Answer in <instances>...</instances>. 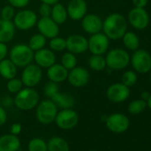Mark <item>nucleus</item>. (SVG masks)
I'll list each match as a JSON object with an SVG mask.
<instances>
[{
    "instance_id": "nucleus-1",
    "label": "nucleus",
    "mask_w": 151,
    "mask_h": 151,
    "mask_svg": "<svg viewBox=\"0 0 151 151\" xmlns=\"http://www.w3.org/2000/svg\"><path fill=\"white\" fill-rule=\"evenodd\" d=\"M127 20L118 13L110 14L106 17L102 23V32L109 40L122 39L127 31Z\"/></svg>"
},
{
    "instance_id": "nucleus-2",
    "label": "nucleus",
    "mask_w": 151,
    "mask_h": 151,
    "mask_svg": "<svg viewBox=\"0 0 151 151\" xmlns=\"http://www.w3.org/2000/svg\"><path fill=\"white\" fill-rule=\"evenodd\" d=\"M39 102L38 93L31 87L22 88L15 94L14 104L17 109L24 111L34 109Z\"/></svg>"
},
{
    "instance_id": "nucleus-3",
    "label": "nucleus",
    "mask_w": 151,
    "mask_h": 151,
    "mask_svg": "<svg viewBox=\"0 0 151 151\" xmlns=\"http://www.w3.org/2000/svg\"><path fill=\"white\" fill-rule=\"evenodd\" d=\"M8 53L9 59L17 68H24L34 60V52L26 44L14 45Z\"/></svg>"
},
{
    "instance_id": "nucleus-4",
    "label": "nucleus",
    "mask_w": 151,
    "mask_h": 151,
    "mask_svg": "<svg viewBox=\"0 0 151 151\" xmlns=\"http://www.w3.org/2000/svg\"><path fill=\"white\" fill-rule=\"evenodd\" d=\"M107 67L112 70L125 68L130 63V55L127 51L122 48H113L106 52Z\"/></svg>"
},
{
    "instance_id": "nucleus-5",
    "label": "nucleus",
    "mask_w": 151,
    "mask_h": 151,
    "mask_svg": "<svg viewBox=\"0 0 151 151\" xmlns=\"http://www.w3.org/2000/svg\"><path fill=\"white\" fill-rule=\"evenodd\" d=\"M36 108V116L40 124L47 125L54 122L58 113V107L51 99L39 101Z\"/></svg>"
},
{
    "instance_id": "nucleus-6",
    "label": "nucleus",
    "mask_w": 151,
    "mask_h": 151,
    "mask_svg": "<svg viewBox=\"0 0 151 151\" xmlns=\"http://www.w3.org/2000/svg\"><path fill=\"white\" fill-rule=\"evenodd\" d=\"M130 63L138 74H147L151 71V54L144 49H137L130 57Z\"/></svg>"
},
{
    "instance_id": "nucleus-7",
    "label": "nucleus",
    "mask_w": 151,
    "mask_h": 151,
    "mask_svg": "<svg viewBox=\"0 0 151 151\" xmlns=\"http://www.w3.org/2000/svg\"><path fill=\"white\" fill-rule=\"evenodd\" d=\"M37 15L33 10L22 9L15 14L13 22L17 29L26 31L35 27L37 25Z\"/></svg>"
},
{
    "instance_id": "nucleus-8",
    "label": "nucleus",
    "mask_w": 151,
    "mask_h": 151,
    "mask_svg": "<svg viewBox=\"0 0 151 151\" xmlns=\"http://www.w3.org/2000/svg\"><path fill=\"white\" fill-rule=\"evenodd\" d=\"M54 122L62 130H71L78 125L79 116L73 109H63L58 111Z\"/></svg>"
},
{
    "instance_id": "nucleus-9",
    "label": "nucleus",
    "mask_w": 151,
    "mask_h": 151,
    "mask_svg": "<svg viewBox=\"0 0 151 151\" xmlns=\"http://www.w3.org/2000/svg\"><path fill=\"white\" fill-rule=\"evenodd\" d=\"M43 78L42 68L36 63H30L23 68L22 73V82L25 87L34 88L37 86Z\"/></svg>"
},
{
    "instance_id": "nucleus-10",
    "label": "nucleus",
    "mask_w": 151,
    "mask_h": 151,
    "mask_svg": "<svg viewBox=\"0 0 151 151\" xmlns=\"http://www.w3.org/2000/svg\"><path fill=\"white\" fill-rule=\"evenodd\" d=\"M127 22L135 29L143 30L148 26L150 18L148 13L144 8L134 7L128 13Z\"/></svg>"
},
{
    "instance_id": "nucleus-11",
    "label": "nucleus",
    "mask_w": 151,
    "mask_h": 151,
    "mask_svg": "<svg viewBox=\"0 0 151 151\" xmlns=\"http://www.w3.org/2000/svg\"><path fill=\"white\" fill-rule=\"evenodd\" d=\"M109 39L103 32L91 35L88 39V50L92 54L103 55L109 51Z\"/></svg>"
},
{
    "instance_id": "nucleus-12",
    "label": "nucleus",
    "mask_w": 151,
    "mask_h": 151,
    "mask_svg": "<svg viewBox=\"0 0 151 151\" xmlns=\"http://www.w3.org/2000/svg\"><path fill=\"white\" fill-rule=\"evenodd\" d=\"M68 82L76 88H81L86 86L90 80L89 71L81 66H76L74 68L68 70Z\"/></svg>"
},
{
    "instance_id": "nucleus-13",
    "label": "nucleus",
    "mask_w": 151,
    "mask_h": 151,
    "mask_svg": "<svg viewBox=\"0 0 151 151\" xmlns=\"http://www.w3.org/2000/svg\"><path fill=\"white\" fill-rule=\"evenodd\" d=\"M107 128L114 133H123L130 126L129 118L122 113H114L106 117Z\"/></svg>"
},
{
    "instance_id": "nucleus-14",
    "label": "nucleus",
    "mask_w": 151,
    "mask_h": 151,
    "mask_svg": "<svg viewBox=\"0 0 151 151\" xmlns=\"http://www.w3.org/2000/svg\"><path fill=\"white\" fill-rule=\"evenodd\" d=\"M130 93V87L124 86L123 83H115L108 87L106 95L110 101L115 103H121L129 98Z\"/></svg>"
},
{
    "instance_id": "nucleus-15",
    "label": "nucleus",
    "mask_w": 151,
    "mask_h": 151,
    "mask_svg": "<svg viewBox=\"0 0 151 151\" xmlns=\"http://www.w3.org/2000/svg\"><path fill=\"white\" fill-rule=\"evenodd\" d=\"M66 49L74 54H81L88 50V39L83 35H70L66 39Z\"/></svg>"
},
{
    "instance_id": "nucleus-16",
    "label": "nucleus",
    "mask_w": 151,
    "mask_h": 151,
    "mask_svg": "<svg viewBox=\"0 0 151 151\" xmlns=\"http://www.w3.org/2000/svg\"><path fill=\"white\" fill-rule=\"evenodd\" d=\"M37 27L38 32L42 34L46 39H51L59 36L60 25H58L51 17H41L37 20Z\"/></svg>"
},
{
    "instance_id": "nucleus-17",
    "label": "nucleus",
    "mask_w": 151,
    "mask_h": 151,
    "mask_svg": "<svg viewBox=\"0 0 151 151\" xmlns=\"http://www.w3.org/2000/svg\"><path fill=\"white\" fill-rule=\"evenodd\" d=\"M66 9L69 19L81 21L87 14V4L86 0H68Z\"/></svg>"
},
{
    "instance_id": "nucleus-18",
    "label": "nucleus",
    "mask_w": 151,
    "mask_h": 151,
    "mask_svg": "<svg viewBox=\"0 0 151 151\" xmlns=\"http://www.w3.org/2000/svg\"><path fill=\"white\" fill-rule=\"evenodd\" d=\"M102 23L103 21L101 20V18L95 14H86L81 20L82 29L89 35L101 32Z\"/></svg>"
},
{
    "instance_id": "nucleus-19",
    "label": "nucleus",
    "mask_w": 151,
    "mask_h": 151,
    "mask_svg": "<svg viewBox=\"0 0 151 151\" xmlns=\"http://www.w3.org/2000/svg\"><path fill=\"white\" fill-rule=\"evenodd\" d=\"M35 63L41 68H48L56 63V55L53 51L48 48H42L34 52Z\"/></svg>"
},
{
    "instance_id": "nucleus-20",
    "label": "nucleus",
    "mask_w": 151,
    "mask_h": 151,
    "mask_svg": "<svg viewBox=\"0 0 151 151\" xmlns=\"http://www.w3.org/2000/svg\"><path fill=\"white\" fill-rule=\"evenodd\" d=\"M46 69V76L49 81L60 84L67 80L68 70L60 63H54Z\"/></svg>"
},
{
    "instance_id": "nucleus-21",
    "label": "nucleus",
    "mask_w": 151,
    "mask_h": 151,
    "mask_svg": "<svg viewBox=\"0 0 151 151\" xmlns=\"http://www.w3.org/2000/svg\"><path fill=\"white\" fill-rule=\"evenodd\" d=\"M16 28L13 21H6L0 18V42L8 43L15 36Z\"/></svg>"
},
{
    "instance_id": "nucleus-22",
    "label": "nucleus",
    "mask_w": 151,
    "mask_h": 151,
    "mask_svg": "<svg viewBox=\"0 0 151 151\" xmlns=\"http://www.w3.org/2000/svg\"><path fill=\"white\" fill-rule=\"evenodd\" d=\"M21 140L17 135L5 134L0 137V151H18Z\"/></svg>"
},
{
    "instance_id": "nucleus-23",
    "label": "nucleus",
    "mask_w": 151,
    "mask_h": 151,
    "mask_svg": "<svg viewBox=\"0 0 151 151\" xmlns=\"http://www.w3.org/2000/svg\"><path fill=\"white\" fill-rule=\"evenodd\" d=\"M17 67L10 59H4L0 61V76L6 79H12L16 77Z\"/></svg>"
},
{
    "instance_id": "nucleus-24",
    "label": "nucleus",
    "mask_w": 151,
    "mask_h": 151,
    "mask_svg": "<svg viewBox=\"0 0 151 151\" xmlns=\"http://www.w3.org/2000/svg\"><path fill=\"white\" fill-rule=\"evenodd\" d=\"M51 100L57 105L58 108L63 109H72L75 105V99L68 93L58 92Z\"/></svg>"
},
{
    "instance_id": "nucleus-25",
    "label": "nucleus",
    "mask_w": 151,
    "mask_h": 151,
    "mask_svg": "<svg viewBox=\"0 0 151 151\" xmlns=\"http://www.w3.org/2000/svg\"><path fill=\"white\" fill-rule=\"evenodd\" d=\"M58 25H61L66 22L68 20V13L66 7L60 4V3H56L52 6V13L50 16Z\"/></svg>"
},
{
    "instance_id": "nucleus-26",
    "label": "nucleus",
    "mask_w": 151,
    "mask_h": 151,
    "mask_svg": "<svg viewBox=\"0 0 151 151\" xmlns=\"http://www.w3.org/2000/svg\"><path fill=\"white\" fill-rule=\"evenodd\" d=\"M47 149L48 151H69V145L64 138L54 136L49 139Z\"/></svg>"
},
{
    "instance_id": "nucleus-27",
    "label": "nucleus",
    "mask_w": 151,
    "mask_h": 151,
    "mask_svg": "<svg viewBox=\"0 0 151 151\" xmlns=\"http://www.w3.org/2000/svg\"><path fill=\"white\" fill-rule=\"evenodd\" d=\"M124 45L130 51H136L139 46V38L138 35L132 31H126L122 37Z\"/></svg>"
},
{
    "instance_id": "nucleus-28",
    "label": "nucleus",
    "mask_w": 151,
    "mask_h": 151,
    "mask_svg": "<svg viewBox=\"0 0 151 151\" xmlns=\"http://www.w3.org/2000/svg\"><path fill=\"white\" fill-rule=\"evenodd\" d=\"M88 65L94 71H102L107 68L106 59L103 55L93 54L88 60Z\"/></svg>"
},
{
    "instance_id": "nucleus-29",
    "label": "nucleus",
    "mask_w": 151,
    "mask_h": 151,
    "mask_svg": "<svg viewBox=\"0 0 151 151\" xmlns=\"http://www.w3.org/2000/svg\"><path fill=\"white\" fill-rule=\"evenodd\" d=\"M45 45H46V38L40 33L34 34L29 38V43H28V45L33 52H36L44 48Z\"/></svg>"
},
{
    "instance_id": "nucleus-30",
    "label": "nucleus",
    "mask_w": 151,
    "mask_h": 151,
    "mask_svg": "<svg viewBox=\"0 0 151 151\" xmlns=\"http://www.w3.org/2000/svg\"><path fill=\"white\" fill-rule=\"evenodd\" d=\"M60 64L64 68H66L68 70H70V69L74 68L76 66H78L77 56H76V54H74L70 52H66L61 56Z\"/></svg>"
},
{
    "instance_id": "nucleus-31",
    "label": "nucleus",
    "mask_w": 151,
    "mask_h": 151,
    "mask_svg": "<svg viewBox=\"0 0 151 151\" xmlns=\"http://www.w3.org/2000/svg\"><path fill=\"white\" fill-rule=\"evenodd\" d=\"M146 108H147V101L139 99V100H134L129 103L128 111L132 115H138L143 112Z\"/></svg>"
},
{
    "instance_id": "nucleus-32",
    "label": "nucleus",
    "mask_w": 151,
    "mask_h": 151,
    "mask_svg": "<svg viewBox=\"0 0 151 151\" xmlns=\"http://www.w3.org/2000/svg\"><path fill=\"white\" fill-rule=\"evenodd\" d=\"M29 151H48L47 142L41 138H33L28 144Z\"/></svg>"
},
{
    "instance_id": "nucleus-33",
    "label": "nucleus",
    "mask_w": 151,
    "mask_h": 151,
    "mask_svg": "<svg viewBox=\"0 0 151 151\" xmlns=\"http://www.w3.org/2000/svg\"><path fill=\"white\" fill-rule=\"evenodd\" d=\"M122 82L124 86L128 87L133 86L138 81V75L134 70H127L122 75Z\"/></svg>"
},
{
    "instance_id": "nucleus-34",
    "label": "nucleus",
    "mask_w": 151,
    "mask_h": 151,
    "mask_svg": "<svg viewBox=\"0 0 151 151\" xmlns=\"http://www.w3.org/2000/svg\"><path fill=\"white\" fill-rule=\"evenodd\" d=\"M49 47L52 51L55 52H62L66 49V39L60 37L59 36L54 37L49 41Z\"/></svg>"
},
{
    "instance_id": "nucleus-35",
    "label": "nucleus",
    "mask_w": 151,
    "mask_h": 151,
    "mask_svg": "<svg viewBox=\"0 0 151 151\" xmlns=\"http://www.w3.org/2000/svg\"><path fill=\"white\" fill-rule=\"evenodd\" d=\"M23 88V84L22 82V79L14 78L12 79L7 80L6 84V89L10 93L16 94L18 92H20Z\"/></svg>"
},
{
    "instance_id": "nucleus-36",
    "label": "nucleus",
    "mask_w": 151,
    "mask_h": 151,
    "mask_svg": "<svg viewBox=\"0 0 151 151\" xmlns=\"http://www.w3.org/2000/svg\"><path fill=\"white\" fill-rule=\"evenodd\" d=\"M15 14V8L8 4L2 8L1 12H0V15H1L0 18L6 21H13Z\"/></svg>"
},
{
    "instance_id": "nucleus-37",
    "label": "nucleus",
    "mask_w": 151,
    "mask_h": 151,
    "mask_svg": "<svg viewBox=\"0 0 151 151\" xmlns=\"http://www.w3.org/2000/svg\"><path fill=\"white\" fill-rule=\"evenodd\" d=\"M59 91V86L57 83H54V82H52V81H49L45 86V88H44V93L46 97L48 98H52Z\"/></svg>"
},
{
    "instance_id": "nucleus-38",
    "label": "nucleus",
    "mask_w": 151,
    "mask_h": 151,
    "mask_svg": "<svg viewBox=\"0 0 151 151\" xmlns=\"http://www.w3.org/2000/svg\"><path fill=\"white\" fill-rule=\"evenodd\" d=\"M52 6H51V5L41 3L39 9H38L39 15L41 17H50L51 13H52Z\"/></svg>"
},
{
    "instance_id": "nucleus-39",
    "label": "nucleus",
    "mask_w": 151,
    "mask_h": 151,
    "mask_svg": "<svg viewBox=\"0 0 151 151\" xmlns=\"http://www.w3.org/2000/svg\"><path fill=\"white\" fill-rule=\"evenodd\" d=\"M8 4L14 8L23 9L27 7L29 4V0H7Z\"/></svg>"
},
{
    "instance_id": "nucleus-40",
    "label": "nucleus",
    "mask_w": 151,
    "mask_h": 151,
    "mask_svg": "<svg viewBox=\"0 0 151 151\" xmlns=\"http://www.w3.org/2000/svg\"><path fill=\"white\" fill-rule=\"evenodd\" d=\"M8 52H9V50H8L7 45L6 43L0 42V61L7 57Z\"/></svg>"
},
{
    "instance_id": "nucleus-41",
    "label": "nucleus",
    "mask_w": 151,
    "mask_h": 151,
    "mask_svg": "<svg viewBox=\"0 0 151 151\" xmlns=\"http://www.w3.org/2000/svg\"><path fill=\"white\" fill-rule=\"evenodd\" d=\"M7 120V113L3 106L0 105V126L4 125Z\"/></svg>"
},
{
    "instance_id": "nucleus-42",
    "label": "nucleus",
    "mask_w": 151,
    "mask_h": 151,
    "mask_svg": "<svg viewBox=\"0 0 151 151\" xmlns=\"http://www.w3.org/2000/svg\"><path fill=\"white\" fill-rule=\"evenodd\" d=\"M22 124L20 123H15V124H13L11 128H10V132L14 135H19L22 132Z\"/></svg>"
},
{
    "instance_id": "nucleus-43",
    "label": "nucleus",
    "mask_w": 151,
    "mask_h": 151,
    "mask_svg": "<svg viewBox=\"0 0 151 151\" xmlns=\"http://www.w3.org/2000/svg\"><path fill=\"white\" fill-rule=\"evenodd\" d=\"M1 106L6 107V108H10L14 104V99L10 96H5L1 100Z\"/></svg>"
},
{
    "instance_id": "nucleus-44",
    "label": "nucleus",
    "mask_w": 151,
    "mask_h": 151,
    "mask_svg": "<svg viewBox=\"0 0 151 151\" xmlns=\"http://www.w3.org/2000/svg\"><path fill=\"white\" fill-rule=\"evenodd\" d=\"M132 5L134 7L138 8H145V6L147 5L148 0H132Z\"/></svg>"
},
{
    "instance_id": "nucleus-45",
    "label": "nucleus",
    "mask_w": 151,
    "mask_h": 151,
    "mask_svg": "<svg viewBox=\"0 0 151 151\" xmlns=\"http://www.w3.org/2000/svg\"><path fill=\"white\" fill-rule=\"evenodd\" d=\"M39 1L41 3H44V4H48V5L53 6L54 4L59 2V0H39Z\"/></svg>"
},
{
    "instance_id": "nucleus-46",
    "label": "nucleus",
    "mask_w": 151,
    "mask_h": 151,
    "mask_svg": "<svg viewBox=\"0 0 151 151\" xmlns=\"http://www.w3.org/2000/svg\"><path fill=\"white\" fill-rule=\"evenodd\" d=\"M149 95H150V93L148 92H147V91L142 92L141 94H140V99L143 100V101H147V99H148V97H149Z\"/></svg>"
},
{
    "instance_id": "nucleus-47",
    "label": "nucleus",
    "mask_w": 151,
    "mask_h": 151,
    "mask_svg": "<svg viewBox=\"0 0 151 151\" xmlns=\"http://www.w3.org/2000/svg\"><path fill=\"white\" fill-rule=\"evenodd\" d=\"M147 106L148 109L151 110V93H150V95H149V97H148V99H147Z\"/></svg>"
},
{
    "instance_id": "nucleus-48",
    "label": "nucleus",
    "mask_w": 151,
    "mask_h": 151,
    "mask_svg": "<svg viewBox=\"0 0 151 151\" xmlns=\"http://www.w3.org/2000/svg\"><path fill=\"white\" fill-rule=\"evenodd\" d=\"M149 79H150V83H151V71H150V76H149Z\"/></svg>"
},
{
    "instance_id": "nucleus-49",
    "label": "nucleus",
    "mask_w": 151,
    "mask_h": 151,
    "mask_svg": "<svg viewBox=\"0 0 151 151\" xmlns=\"http://www.w3.org/2000/svg\"><path fill=\"white\" fill-rule=\"evenodd\" d=\"M90 151H96V150H90Z\"/></svg>"
},
{
    "instance_id": "nucleus-50",
    "label": "nucleus",
    "mask_w": 151,
    "mask_h": 151,
    "mask_svg": "<svg viewBox=\"0 0 151 151\" xmlns=\"http://www.w3.org/2000/svg\"><path fill=\"white\" fill-rule=\"evenodd\" d=\"M66 1H68V0H66Z\"/></svg>"
}]
</instances>
